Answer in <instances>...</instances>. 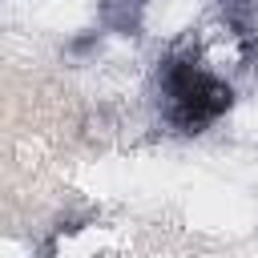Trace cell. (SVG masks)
<instances>
[{
  "instance_id": "obj_1",
  "label": "cell",
  "mask_w": 258,
  "mask_h": 258,
  "mask_svg": "<svg viewBox=\"0 0 258 258\" xmlns=\"http://www.w3.org/2000/svg\"><path fill=\"white\" fill-rule=\"evenodd\" d=\"M165 93H169V117L185 133H198L202 125L218 121L230 109V89L185 60H173L165 69Z\"/></svg>"
}]
</instances>
